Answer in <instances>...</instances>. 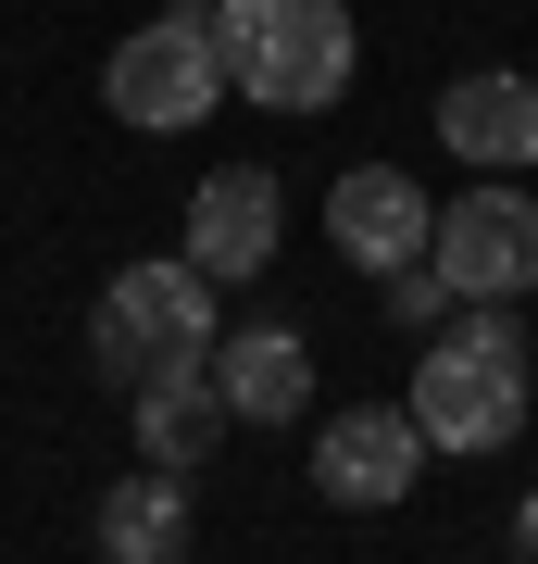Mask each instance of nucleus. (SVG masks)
I'll return each mask as SVG.
<instances>
[{"mask_svg":"<svg viewBox=\"0 0 538 564\" xmlns=\"http://www.w3.org/2000/svg\"><path fill=\"white\" fill-rule=\"evenodd\" d=\"M276 239H288V202H276V163H213V176L188 188V263L213 289H239V276H263L276 263Z\"/></svg>","mask_w":538,"mask_h":564,"instance_id":"0eeeda50","label":"nucleus"},{"mask_svg":"<svg viewBox=\"0 0 538 564\" xmlns=\"http://www.w3.org/2000/svg\"><path fill=\"white\" fill-rule=\"evenodd\" d=\"M514 552H526V564H538V502H526V514H514Z\"/></svg>","mask_w":538,"mask_h":564,"instance_id":"4468645a","label":"nucleus"},{"mask_svg":"<svg viewBox=\"0 0 538 564\" xmlns=\"http://www.w3.org/2000/svg\"><path fill=\"white\" fill-rule=\"evenodd\" d=\"M213 39L263 113H326L351 88V0H213Z\"/></svg>","mask_w":538,"mask_h":564,"instance_id":"f03ea898","label":"nucleus"},{"mask_svg":"<svg viewBox=\"0 0 538 564\" xmlns=\"http://www.w3.org/2000/svg\"><path fill=\"white\" fill-rule=\"evenodd\" d=\"M400 402H414V426L439 452H514L526 440V326H514V302H463L426 339Z\"/></svg>","mask_w":538,"mask_h":564,"instance_id":"f257e3e1","label":"nucleus"},{"mask_svg":"<svg viewBox=\"0 0 538 564\" xmlns=\"http://www.w3.org/2000/svg\"><path fill=\"white\" fill-rule=\"evenodd\" d=\"M226 88H239V76H226V39H213V13H200V0L125 25L113 63H100V101H113V126H139V139H188Z\"/></svg>","mask_w":538,"mask_h":564,"instance_id":"20e7f679","label":"nucleus"},{"mask_svg":"<svg viewBox=\"0 0 538 564\" xmlns=\"http://www.w3.org/2000/svg\"><path fill=\"white\" fill-rule=\"evenodd\" d=\"M451 302H463V289L439 276V251H426V263H388V314H400V326H426V339H439Z\"/></svg>","mask_w":538,"mask_h":564,"instance_id":"ddd939ff","label":"nucleus"},{"mask_svg":"<svg viewBox=\"0 0 538 564\" xmlns=\"http://www.w3.org/2000/svg\"><path fill=\"white\" fill-rule=\"evenodd\" d=\"M125 426H139L151 464H188V477H200V464L226 452V426H239V402L213 389V364H163V377L125 389Z\"/></svg>","mask_w":538,"mask_h":564,"instance_id":"9d476101","label":"nucleus"},{"mask_svg":"<svg viewBox=\"0 0 538 564\" xmlns=\"http://www.w3.org/2000/svg\"><path fill=\"white\" fill-rule=\"evenodd\" d=\"M326 239H339L363 276H388V263H426V251H439V202H426L400 163H351V176L326 188Z\"/></svg>","mask_w":538,"mask_h":564,"instance_id":"6e6552de","label":"nucleus"},{"mask_svg":"<svg viewBox=\"0 0 538 564\" xmlns=\"http://www.w3.org/2000/svg\"><path fill=\"white\" fill-rule=\"evenodd\" d=\"M88 540L113 552V564H176V552H188V464H151V452H139V477L100 489Z\"/></svg>","mask_w":538,"mask_h":564,"instance_id":"9b49d317","label":"nucleus"},{"mask_svg":"<svg viewBox=\"0 0 538 564\" xmlns=\"http://www.w3.org/2000/svg\"><path fill=\"white\" fill-rule=\"evenodd\" d=\"M439 276L463 289V302H526L538 289V202L526 188H463V202H439Z\"/></svg>","mask_w":538,"mask_h":564,"instance_id":"39448f33","label":"nucleus"},{"mask_svg":"<svg viewBox=\"0 0 538 564\" xmlns=\"http://www.w3.org/2000/svg\"><path fill=\"white\" fill-rule=\"evenodd\" d=\"M426 426H414V402H351V414H326L314 426V489L326 502H351V514H376V502H400V489L426 477Z\"/></svg>","mask_w":538,"mask_h":564,"instance_id":"423d86ee","label":"nucleus"},{"mask_svg":"<svg viewBox=\"0 0 538 564\" xmlns=\"http://www.w3.org/2000/svg\"><path fill=\"white\" fill-rule=\"evenodd\" d=\"M213 302L226 289L200 276L188 251H163V263H113L100 276V314H88V364L113 389H139V377H163V364H213Z\"/></svg>","mask_w":538,"mask_h":564,"instance_id":"7ed1b4c3","label":"nucleus"},{"mask_svg":"<svg viewBox=\"0 0 538 564\" xmlns=\"http://www.w3.org/2000/svg\"><path fill=\"white\" fill-rule=\"evenodd\" d=\"M213 389L239 402V426H300V402H314L300 326H239V339H213Z\"/></svg>","mask_w":538,"mask_h":564,"instance_id":"f8f14e48","label":"nucleus"},{"mask_svg":"<svg viewBox=\"0 0 538 564\" xmlns=\"http://www.w3.org/2000/svg\"><path fill=\"white\" fill-rule=\"evenodd\" d=\"M439 151L476 163V176H526V163H538V76H514V63L451 76L439 88Z\"/></svg>","mask_w":538,"mask_h":564,"instance_id":"1a4fd4ad","label":"nucleus"}]
</instances>
